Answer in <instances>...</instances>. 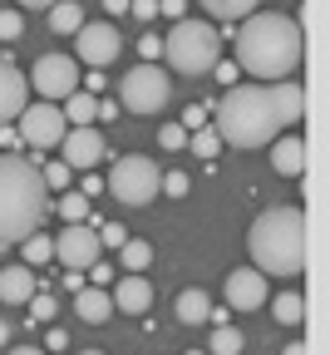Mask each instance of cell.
Here are the masks:
<instances>
[{"mask_svg":"<svg viewBox=\"0 0 330 355\" xmlns=\"http://www.w3.org/2000/svg\"><path fill=\"white\" fill-rule=\"evenodd\" d=\"M301 114H306V94L296 79L232 84L217 104V139L232 148H266L276 133L296 128Z\"/></svg>","mask_w":330,"mask_h":355,"instance_id":"cell-1","label":"cell"},{"mask_svg":"<svg viewBox=\"0 0 330 355\" xmlns=\"http://www.w3.org/2000/svg\"><path fill=\"white\" fill-rule=\"evenodd\" d=\"M306 40L301 25L281 10H252L237 30V69H247L252 79H291L301 69Z\"/></svg>","mask_w":330,"mask_h":355,"instance_id":"cell-2","label":"cell"},{"mask_svg":"<svg viewBox=\"0 0 330 355\" xmlns=\"http://www.w3.org/2000/svg\"><path fill=\"white\" fill-rule=\"evenodd\" d=\"M44 212H50V188L40 178V163L6 153L0 158V247H15L40 232Z\"/></svg>","mask_w":330,"mask_h":355,"instance_id":"cell-3","label":"cell"},{"mask_svg":"<svg viewBox=\"0 0 330 355\" xmlns=\"http://www.w3.org/2000/svg\"><path fill=\"white\" fill-rule=\"evenodd\" d=\"M252 266L261 277H301L306 272V207L286 202V207H266L252 232Z\"/></svg>","mask_w":330,"mask_h":355,"instance_id":"cell-4","label":"cell"},{"mask_svg":"<svg viewBox=\"0 0 330 355\" xmlns=\"http://www.w3.org/2000/svg\"><path fill=\"white\" fill-rule=\"evenodd\" d=\"M163 60L177 74H212V64L222 60V40L212 20H177L173 35L163 40Z\"/></svg>","mask_w":330,"mask_h":355,"instance_id":"cell-5","label":"cell"},{"mask_svg":"<svg viewBox=\"0 0 330 355\" xmlns=\"http://www.w3.org/2000/svg\"><path fill=\"white\" fill-rule=\"evenodd\" d=\"M173 94V79L158 60H144V64H133L123 79H119V109L128 114H158Z\"/></svg>","mask_w":330,"mask_h":355,"instance_id":"cell-6","label":"cell"},{"mask_svg":"<svg viewBox=\"0 0 330 355\" xmlns=\"http://www.w3.org/2000/svg\"><path fill=\"white\" fill-rule=\"evenodd\" d=\"M158 183H163V173H158V163L144 158V153H128V158H119V163L109 168V193H114L123 207H148V202L158 198Z\"/></svg>","mask_w":330,"mask_h":355,"instance_id":"cell-7","label":"cell"},{"mask_svg":"<svg viewBox=\"0 0 330 355\" xmlns=\"http://www.w3.org/2000/svg\"><path fill=\"white\" fill-rule=\"evenodd\" d=\"M64 133H69V119H64L60 104L40 99V104L20 109V144H30V148H60Z\"/></svg>","mask_w":330,"mask_h":355,"instance_id":"cell-8","label":"cell"},{"mask_svg":"<svg viewBox=\"0 0 330 355\" xmlns=\"http://www.w3.org/2000/svg\"><path fill=\"white\" fill-rule=\"evenodd\" d=\"M25 79H30L35 94H40V99H50V104H64L74 89H79V69H74L69 55H40L35 69H30Z\"/></svg>","mask_w":330,"mask_h":355,"instance_id":"cell-9","label":"cell"},{"mask_svg":"<svg viewBox=\"0 0 330 355\" xmlns=\"http://www.w3.org/2000/svg\"><path fill=\"white\" fill-rule=\"evenodd\" d=\"M74 50H79V60L89 64V69H104V64H114L119 60V50H123V40H119V30L109 25V20H84L79 30H74Z\"/></svg>","mask_w":330,"mask_h":355,"instance_id":"cell-10","label":"cell"},{"mask_svg":"<svg viewBox=\"0 0 330 355\" xmlns=\"http://www.w3.org/2000/svg\"><path fill=\"white\" fill-rule=\"evenodd\" d=\"M55 257L69 272H84V266L99 261V232H94L89 222H64V232L55 237Z\"/></svg>","mask_w":330,"mask_h":355,"instance_id":"cell-11","label":"cell"},{"mask_svg":"<svg viewBox=\"0 0 330 355\" xmlns=\"http://www.w3.org/2000/svg\"><path fill=\"white\" fill-rule=\"evenodd\" d=\"M60 148H64V163H69V168H89V173H94V163H99V158H109L104 133L94 128V123H69V133L60 139Z\"/></svg>","mask_w":330,"mask_h":355,"instance_id":"cell-12","label":"cell"},{"mask_svg":"<svg viewBox=\"0 0 330 355\" xmlns=\"http://www.w3.org/2000/svg\"><path fill=\"white\" fill-rule=\"evenodd\" d=\"M266 296H271V286L257 266H237L227 277V306L232 311H257V306H266Z\"/></svg>","mask_w":330,"mask_h":355,"instance_id":"cell-13","label":"cell"},{"mask_svg":"<svg viewBox=\"0 0 330 355\" xmlns=\"http://www.w3.org/2000/svg\"><path fill=\"white\" fill-rule=\"evenodd\" d=\"M25 104H30V79H25L10 60H0V123L20 119Z\"/></svg>","mask_w":330,"mask_h":355,"instance_id":"cell-14","label":"cell"},{"mask_svg":"<svg viewBox=\"0 0 330 355\" xmlns=\"http://www.w3.org/2000/svg\"><path fill=\"white\" fill-rule=\"evenodd\" d=\"M271 168L281 178H301L306 173V139L296 128H286V133H276V139H271Z\"/></svg>","mask_w":330,"mask_h":355,"instance_id":"cell-15","label":"cell"},{"mask_svg":"<svg viewBox=\"0 0 330 355\" xmlns=\"http://www.w3.org/2000/svg\"><path fill=\"white\" fill-rule=\"evenodd\" d=\"M35 291H40L35 266H25V261H15V266H0V301H6V306H25Z\"/></svg>","mask_w":330,"mask_h":355,"instance_id":"cell-16","label":"cell"},{"mask_svg":"<svg viewBox=\"0 0 330 355\" xmlns=\"http://www.w3.org/2000/svg\"><path fill=\"white\" fill-rule=\"evenodd\" d=\"M148 306H153V286H148V277H144V272H128V277H119V286H114V311L144 316Z\"/></svg>","mask_w":330,"mask_h":355,"instance_id":"cell-17","label":"cell"},{"mask_svg":"<svg viewBox=\"0 0 330 355\" xmlns=\"http://www.w3.org/2000/svg\"><path fill=\"white\" fill-rule=\"evenodd\" d=\"M74 316L89 321V326L109 321V316H114V296H109L104 286H79V291H74Z\"/></svg>","mask_w":330,"mask_h":355,"instance_id":"cell-18","label":"cell"},{"mask_svg":"<svg viewBox=\"0 0 330 355\" xmlns=\"http://www.w3.org/2000/svg\"><path fill=\"white\" fill-rule=\"evenodd\" d=\"M173 311H177V321H182V326H207V321H212V296L198 291V286H187V291L177 296Z\"/></svg>","mask_w":330,"mask_h":355,"instance_id":"cell-19","label":"cell"},{"mask_svg":"<svg viewBox=\"0 0 330 355\" xmlns=\"http://www.w3.org/2000/svg\"><path fill=\"white\" fill-rule=\"evenodd\" d=\"M271 301V316L281 321V326H301L306 321V296L291 286V291H276V296H266Z\"/></svg>","mask_w":330,"mask_h":355,"instance_id":"cell-20","label":"cell"},{"mask_svg":"<svg viewBox=\"0 0 330 355\" xmlns=\"http://www.w3.org/2000/svg\"><path fill=\"white\" fill-rule=\"evenodd\" d=\"M60 109H64L69 123H94V119H99V94H89V89H74V94H69Z\"/></svg>","mask_w":330,"mask_h":355,"instance_id":"cell-21","label":"cell"},{"mask_svg":"<svg viewBox=\"0 0 330 355\" xmlns=\"http://www.w3.org/2000/svg\"><path fill=\"white\" fill-rule=\"evenodd\" d=\"M84 25V6H79V0H55V6H50V30L55 35H74Z\"/></svg>","mask_w":330,"mask_h":355,"instance_id":"cell-22","label":"cell"},{"mask_svg":"<svg viewBox=\"0 0 330 355\" xmlns=\"http://www.w3.org/2000/svg\"><path fill=\"white\" fill-rule=\"evenodd\" d=\"M198 6H202L212 20H247L261 0H198Z\"/></svg>","mask_w":330,"mask_h":355,"instance_id":"cell-23","label":"cell"},{"mask_svg":"<svg viewBox=\"0 0 330 355\" xmlns=\"http://www.w3.org/2000/svg\"><path fill=\"white\" fill-rule=\"evenodd\" d=\"M242 345H247V336L237 331V326H212V350L207 355H242Z\"/></svg>","mask_w":330,"mask_h":355,"instance_id":"cell-24","label":"cell"},{"mask_svg":"<svg viewBox=\"0 0 330 355\" xmlns=\"http://www.w3.org/2000/svg\"><path fill=\"white\" fill-rule=\"evenodd\" d=\"M20 257H25V266H44V261H55V237L30 232V237L20 242Z\"/></svg>","mask_w":330,"mask_h":355,"instance_id":"cell-25","label":"cell"},{"mask_svg":"<svg viewBox=\"0 0 330 355\" xmlns=\"http://www.w3.org/2000/svg\"><path fill=\"white\" fill-rule=\"evenodd\" d=\"M119 252H123V266H128V272H144V266L153 261V247H148L144 237H123Z\"/></svg>","mask_w":330,"mask_h":355,"instance_id":"cell-26","label":"cell"},{"mask_svg":"<svg viewBox=\"0 0 330 355\" xmlns=\"http://www.w3.org/2000/svg\"><path fill=\"white\" fill-rule=\"evenodd\" d=\"M187 148H193L198 158H217L222 139H217V128H193V133H187Z\"/></svg>","mask_w":330,"mask_h":355,"instance_id":"cell-27","label":"cell"},{"mask_svg":"<svg viewBox=\"0 0 330 355\" xmlns=\"http://www.w3.org/2000/svg\"><path fill=\"white\" fill-rule=\"evenodd\" d=\"M55 212H60L64 222H89V198H84V193H64V198L55 202Z\"/></svg>","mask_w":330,"mask_h":355,"instance_id":"cell-28","label":"cell"},{"mask_svg":"<svg viewBox=\"0 0 330 355\" xmlns=\"http://www.w3.org/2000/svg\"><path fill=\"white\" fill-rule=\"evenodd\" d=\"M69 173H74V168H69L64 158H60V163H44V168H40L44 188H55V193H64V188H69Z\"/></svg>","mask_w":330,"mask_h":355,"instance_id":"cell-29","label":"cell"},{"mask_svg":"<svg viewBox=\"0 0 330 355\" xmlns=\"http://www.w3.org/2000/svg\"><path fill=\"white\" fill-rule=\"evenodd\" d=\"M25 306H30V321H55V296L50 291H35Z\"/></svg>","mask_w":330,"mask_h":355,"instance_id":"cell-30","label":"cell"},{"mask_svg":"<svg viewBox=\"0 0 330 355\" xmlns=\"http://www.w3.org/2000/svg\"><path fill=\"white\" fill-rule=\"evenodd\" d=\"M20 35H25V20L15 10H0V44H15Z\"/></svg>","mask_w":330,"mask_h":355,"instance_id":"cell-31","label":"cell"},{"mask_svg":"<svg viewBox=\"0 0 330 355\" xmlns=\"http://www.w3.org/2000/svg\"><path fill=\"white\" fill-rule=\"evenodd\" d=\"M158 144H163L168 153L187 148V128H182V123H163V128H158Z\"/></svg>","mask_w":330,"mask_h":355,"instance_id":"cell-32","label":"cell"},{"mask_svg":"<svg viewBox=\"0 0 330 355\" xmlns=\"http://www.w3.org/2000/svg\"><path fill=\"white\" fill-rule=\"evenodd\" d=\"M158 193H168V198H182V193H187V173H163Z\"/></svg>","mask_w":330,"mask_h":355,"instance_id":"cell-33","label":"cell"},{"mask_svg":"<svg viewBox=\"0 0 330 355\" xmlns=\"http://www.w3.org/2000/svg\"><path fill=\"white\" fill-rule=\"evenodd\" d=\"M182 128L193 133V128H207V104H187V114H182Z\"/></svg>","mask_w":330,"mask_h":355,"instance_id":"cell-34","label":"cell"},{"mask_svg":"<svg viewBox=\"0 0 330 355\" xmlns=\"http://www.w3.org/2000/svg\"><path fill=\"white\" fill-rule=\"evenodd\" d=\"M123 227H119V222H104V227H99V247H123Z\"/></svg>","mask_w":330,"mask_h":355,"instance_id":"cell-35","label":"cell"},{"mask_svg":"<svg viewBox=\"0 0 330 355\" xmlns=\"http://www.w3.org/2000/svg\"><path fill=\"white\" fill-rule=\"evenodd\" d=\"M138 55H144V60H158V55H163V40H158V35H144V40H138Z\"/></svg>","mask_w":330,"mask_h":355,"instance_id":"cell-36","label":"cell"},{"mask_svg":"<svg viewBox=\"0 0 330 355\" xmlns=\"http://www.w3.org/2000/svg\"><path fill=\"white\" fill-rule=\"evenodd\" d=\"M128 10H133L138 20H153V15H158V0H128Z\"/></svg>","mask_w":330,"mask_h":355,"instance_id":"cell-37","label":"cell"},{"mask_svg":"<svg viewBox=\"0 0 330 355\" xmlns=\"http://www.w3.org/2000/svg\"><path fill=\"white\" fill-rule=\"evenodd\" d=\"M0 148H6V153H15V148H20V133H15V123H0Z\"/></svg>","mask_w":330,"mask_h":355,"instance_id":"cell-38","label":"cell"},{"mask_svg":"<svg viewBox=\"0 0 330 355\" xmlns=\"http://www.w3.org/2000/svg\"><path fill=\"white\" fill-rule=\"evenodd\" d=\"M212 74H217V84H232V79H237V64H232V60H217Z\"/></svg>","mask_w":330,"mask_h":355,"instance_id":"cell-39","label":"cell"},{"mask_svg":"<svg viewBox=\"0 0 330 355\" xmlns=\"http://www.w3.org/2000/svg\"><path fill=\"white\" fill-rule=\"evenodd\" d=\"M44 345H50V350H64V345H69V336H64L60 326H50V336H44Z\"/></svg>","mask_w":330,"mask_h":355,"instance_id":"cell-40","label":"cell"},{"mask_svg":"<svg viewBox=\"0 0 330 355\" xmlns=\"http://www.w3.org/2000/svg\"><path fill=\"white\" fill-rule=\"evenodd\" d=\"M109 282H114V272H109L104 261H94V286H109Z\"/></svg>","mask_w":330,"mask_h":355,"instance_id":"cell-41","label":"cell"},{"mask_svg":"<svg viewBox=\"0 0 330 355\" xmlns=\"http://www.w3.org/2000/svg\"><path fill=\"white\" fill-rule=\"evenodd\" d=\"M123 109H119V99H99V119H119Z\"/></svg>","mask_w":330,"mask_h":355,"instance_id":"cell-42","label":"cell"},{"mask_svg":"<svg viewBox=\"0 0 330 355\" xmlns=\"http://www.w3.org/2000/svg\"><path fill=\"white\" fill-rule=\"evenodd\" d=\"M182 6H187V0H158V10H163V15H173V20L182 15Z\"/></svg>","mask_w":330,"mask_h":355,"instance_id":"cell-43","label":"cell"},{"mask_svg":"<svg viewBox=\"0 0 330 355\" xmlns=\"http://www.w3.org/2000/svg\"><path fill=\"white\" fill-rule=\"evenodd\" d=\"M79 84L89 89V94H99V89H104V74H99V69H94V74H89V79H79Z\"/></svg>","mask_w":330,"mask_h":355,"instance_id":"cell-44","label":"cell"},{"mask_svg":"<svg viewBox=\"0 0 330 355\" xmlns=\"http://www.w3.org/2000/svg\"><path fill=\"white\" fill-rule=\"evenodd\" d=\"M104 10H109V15H123V10H128V0H104Z\"/></svg>","mask_w":330,"mask_h":355,"instance_id":"cell-45","label":"cell"},{"mask_svg":"<svg viewBox=\"0 0 330 355\" xmlns=\"http://www.w3.org/2000/svg\"><path fill=\"white\" fill-rule=\"evenodd\" d=\"M20 6H25V10H50L55 0H20Z\"/></svg>","mask_w":330,"mask_h":355,"instance_id":"cell-46","label":"cell"},{"mask_svg":"<svg viewBox=\"0 0 330 355\" xmlns=\"http://www.w3.org/2000/svg\"><path fill=\"white\" fill-rule=\"evenodd\" d=\"M10 355H50V350H40V345H15Z\"/></svg>","mask_w":330,"mask_h":355,"instance_id":"cell-47","label":"cell"},{"mask_svg":"<svg viewBox=\"0 0 330 355\" xmlns=\"http://www.w3.org/2000/svg\"><path fill=\"white\" fill-rule=\"evenodd\" d=\"M281 355H306V340H291V345L281 350Z\"/></svg>","mask_w":330,"mask_h":355,"instance_id":"cell-48","label":"cell"},{"mask_svg":"<svg viewBox=\"0 0 330 355\" xmlns=\"http://www.w3.org/2000/svg\"><path fill=\"white\" fill-rule=\"evenodd\" d=\"M6 340H10V326H6V321H0V345H6Z\"/></svg>","mask_w":330,"mask_h":355,"instance_id":"cell-49","label":"cell"},{"mask_svg":"<svg viewBox=\"0 0 330 355\" xmlns=\"http://www.w3.org/2000/svg\"><path fill=\"white\" fill-rule=\"evenodd\" d=\"M79 355H104V350H79Z\"/></svg>","mask_w":330,"mask_h":355,"instance_id":"cell-50","label":"cell"},{"mask_svg":"<svg viewBox=\"0 0 330 355\" xmlns=\"http://www.w3.org/2000/svg\"><path fill=\"white\" fill-rule=\"evenodd\" d=\"M187 355H207V350H187Z\"/></svg>","mask_w":330,"mask_h":355,"instance_id":"cell-51","label":"cell"}]
</instances>
